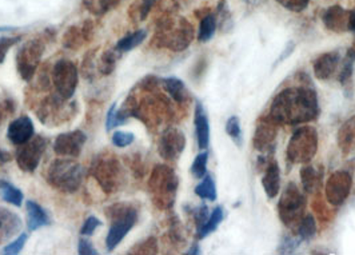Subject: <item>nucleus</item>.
I'll list each match as a JSON object with an SVG mask.
<instances>
[{"mask_svg":"<svg viewBox=\"0 0 355 255\" xmlns=\"http://www.w3.org/2000/svg\"><path fill=\"white\" fill-rule=\"evenodd\" d=\"M303 207H304V198L295 187V184H288L286 191L279 202V216L287 226L294 223L295 220L301 218Z\"/></svg>","mask_w":355,"mask_h":255,"instance_id":"13","label":"nucleus"},{"mask_svg":"<svg viewBox=\"0 0 355 255\" xmlns=\"http://www.w3.org/2000/svg\"><path fill=\"white\" fill-rule=\"evenodd\" d=\"M186 146L184 134L178 128H167L158 143L159 155L166 161H177Z\"/></svg>","mask_w":355,"mask_h":255,"instance_id":"14","label":"nucleus"},{"mask_svg":"<svg viewBox=\"0 0 355 255\" xmlns=\"http://www.w3.org/2000/svg\"><path fill=\"white\" fill-rule=\"evenodd\" d=\"M107 218L110 220V229L106 237V246L108 252H112L137 225L138 210L131 203H114L107 207Z\"/></svg>","mask_w":355,"mask_h":255,"instance_id":"4","label":"nucleus"},{"mask_svg":"<svg viewBox=\"0 0 355 255\" xmlns=\"http://www.w3.org/2000/svg\"><path fill=\"white\" fill-rule=\"evenodd\" d=\"M193 40V27L184 19H167L160 21L155 34L159 47L173 51L184 50Z\"/></svg>","mask_w":355,"mask_h":255,"instance_id":"7","label":"nucleus"},{"mask_svg":"<svg viewBox=\"0 0 355 255\" xmlns=\"http://www.w3.org/2000/svg\"><path fill=\"white\" fill-rule=\"evenodd\" d=\"M318 115L317 94L310 89H287L281 92L272 106L271 116L282 123H301Z\"/></svg>","mask_w":355,"mask_h":255,"instance_id":"1","label":"nucleus"},{"mask_svg":"<svg viewBox=\"0 0 355 255\" xmlns=\"http://www.w3.org/2000/svg\"><path fill=\"white\" fill-rule=\"evenodd\" d=\"M194 219H196V231L207 222V219H209V209H207V206H205V204H202V206H199V207H196L194 209Z\"/></svg>","mask_w":355,"mask_h":255,"instance_id":"41","label":"nucleus"},{"mask_svg":"<svg viewBox=\"0 0 355 255\" xmlns=\"http://www.w3.org/2000/svg\"><path fill=\"white\" fill-rule=\"evenodd\" d=\"M157 253V239L148 238L142 243L137 245L132 250L128 252V254H155Z\"/></svg>","mask_w":355,"mask_h":255,"instance_id":"36","label":"nucleus"},{"mask_svg":"<svg viewBox=\"0 0 355 255\" xmlns=\"http://www.w3.org/2000/svg\"><path fill=\"white\" fill-rule=\"evenodd\" d=\"M160 83H162V87L166 90V92L177 102V103H184L187 99H189V92L187 89L184 86V83L174 78V76H170V78H164V79H160Z\"/></svg>","mask_w":355,"mask_h":255,"instance_id":"23","label":"nucleus"},{"mask_svg":"<svg viewBox=\"0 0 355 255\" xmlns=\"http://www.w3.org/2000/svg\"><path fill=\"white\" fill-rule=\"evenodd\" d=\"M157 0H141L139 3H137L131 10H130V17L137 20V21H142L147 18L148 12L151 11L153 6L155 4Z\"/></svg>","mask_w":355,"mask_h":255,"instance_id":"31","label":"nucleus"},{"mask_svg":"<svg viewBox=\"0 0 355 255\" xmlns=\"http://www.w3.org/2000/svg\"><path fill=\"white\" fill-rule=\"evenodd\" d=\"M34 135H35L34 122L27 115H21L20 118L12 121L7 130V139L15 146L26 143Z\"/></svg>","mask_w":355,"mask_h":255,"instance_id":"17","label":"nucleus"},{"mask_svg":"<svg viewBox=\"0 0 355 255\" xmlns=\"http://www.w3.org/2000/svg\"><path fill=\"white\" fill-rule=\"evenodd\" d=\"M196 141H198V147L200 150H206L210 145V123L207 114L203 109L200 102H196Z\"/></svg>","mask_w":355,"mask_h":255,"instance_id":"18","label":"nucleus"},{"mask_svg":"<svg viewBox=\"0 0 355 255\" xmlns=\"http://www.w3.org/2000/svg\"><path fill=\"white\" fill-rule=\"evenodd\" d=\"M301 178L303 179V184H304V188L307 190V191H311V190H314V187H315V184H318V175H317V173H315V170H314V167H307V168H304L302 173H301Z\"/></svg>","mask_w":355,"mask_h":255,"instance_id":"38","label":"nucleus"},{"mask_svg":"<svg viewBox=\"0 0 355 255\" xmlns=\"http://www.w3.org/2000/svg\"><path fill=\"white\" fill-rule=\"evenodd\" d=\"M11 159H12V155L8 151H4L0 148V164H8L11 162Z\"/></svg>","mask_w":355,"mask_h":255,"instance_id":"45","label":"nucleus"},{"mask_svg":"<svg viewBox=\"0 0 355 255\" xmlns=\"http://www.w3.org/2000/svg\"><path fill=\"white\" fill-rule=\"evenodd\" d=\"M4 118H7V116H6V114L0 109V125H1V122H3V119H4Z\"/></svg>","mask_w":355,"mask_h":255,"instance_id":"49","label":"nucleus"},{"mask_svg":"<svg viewBox=\"0 0 355 255\" xmlns=\"http://www.w3.org/2000/svg\"><path fill=\"white\" fill-rule=\"evenodd\" d=\"M21 219L14 211L0 207V240L18 236L21 230Z\"/></svg>","mask_w":355,"mask_h":255,"instance_id":"19","label":"nucleus"},{"mask_svg":"<svg viewBox=\"0 0 355 255\" xmlns=\"http://www.w3.org/2000/svg\"><path fill=\"white\" fill-rule=\"evenodd\" d=\"M86 177V170L73 158L55 159L44 173L47 183L60 193L72 194L76 193Z\"/></svg>","mask_w":355,"mask_h":255,"instance_id":"3","label":"nucleus"},{"mask_svg":"<svg viewBox=\"0 0 355 255\" xmlns=\"http://www.w3.org/2000/svg\"><path fill=\"white\" fill-rule=\"evenodd\" d=\"M279 4H282L287 10L294 12H301L309 4V0H277Z\"/></svg>","mask_w":355,"mask_h":255,"instance_id":"42","label":"nucleus"},{"mask_svg":"<svg viewBox=\"0 0 355 255\" xmlns=\"http://www.w3.org/2000/svg\"><path fill=\"white\" fill-rule=\"evenodd\" d=\"M121 1L122 0H83V6L91 14L102 17L118 7Z\"/></svg>","mask_w":355,"mask_h":255,"instance_id":"26","label":"nucleus"},{"mask_svg":"<svg viewBox=\"0 0 355 255\" xmlns=\"http://www.w3.org/2000/svg\"><path fill=\"white\" fill-rule=\"evenodd\" d=\"M116 107H118V105H116V102L115 103H112L111 105V107L108 109V112H107L106 115V130L107 131H111L112 128H118V125H116Z\"/></svg>","mask_w":355,"mask_h":255,"instance_id":"44","label":"nucleus"},{"mask_svg":"<svg viewBox=\"0 0 355 255\" xmlns=\"http://www.w3.org/2000/svg\"><path fill=\"white\" fill-rule=\"evenodd\" d=\"M340 56L338 53H327L322 55L314 63V73L320 80H326L333 76L339 64Z\"/></svg>","mask_w":355,"mask_h":255,"instance_id":"21","label":"nucleus"},{"mask_svg":"<svg viewBox=\"0 0 355 255\" xmlns=\"http://www.w3.org/2000/svg\"><path fill=\"white\" fill-rule=\"evenodd\" d=\"M347 30L355 33V11L349 12V23H347Z\"/></svg>","mask_w":355,"mask_h":255,"instance_id":"46","label":"nucleus"},{"mask_svg":"<svg viewBox=\"0 0 355 255\" xmlns=\"http://www.w3.org/2000/svg\"><path fill=\"white\" fill-rule=\"evenodd\" d=\"M148 188L154 204L159 209H168L175 201L178 177L170 167L159 164L153 170Z\"/></svg>","mask_w":355,"mask_h":255,"instance_id":"6","label":"nucleus"},{"mask_svg":"<svg viewBox=\"0 0 355 255\" xmlns=\"http://www.w3.org/2000/svg\"><path fill=\"white\" fill-rule=\"evenodd\" d=\"M51 82L56 94L64 99H71L79 83L78 67L69 59L58 60L51 69Z\"/></svg>","mask_w":355,"mask_h":255,"instance_id":"9","label":"nucleus"},{"mask_svg":"<svg viewBox=\"0 0 355 255\" xmlns=\"http://www.w3.org/2000/svg\"><path fill=\"white\" fill-rule=\"evenodd\" d=\"M28 239V236L26 233H21L15 240L10 242L4 249H3V254L6 255H17L21 252V249L24 247L26 242Z\"/></svg>","mask_w":355,"mask_h":255,"instance_id":"37","label":"nucleus"},{"mask_svg":"<svg viewBox=\"0 0 355 255\" xmlns=\"http://www.w3.org/2000/svg\"><path fill=\"white\" fill-rule=\"evenodd\" d=\"M216 19L214 15H206L205 18L200 20V26H199V33H198V40L199 42H209L215 34L216 30Z\"/></svg>","mask_w":355,"mask_h":255,"instance_id":"30","label":"nucleus"},{"mask_svg":"<svg viewBox=\"0 0 355 255\" xmlns=\"http://www.w3.org/2000/svg\"><path fill=\"white\" fill-rule=\"evenodd\" d=\"M87 141V135L82 130L63 132L53 142V152L62 158H78Z\"/></svg>","mask_w":355,"mask_h":255,"instance_id":"12","label":"nucleus"},{"mask_svg":"<svg viewBox=\"0 0 355 255\" xmlns=\"http://www.w3.org/2000/svg\"><path fill=\"white\" fill-rule=\"evenodd\" d=\"M207 159L209 154L207 152H200L191 166V174L196 177V179H202L207 174Z\"/></svg>","mask_w":355,"mask_h":255,"instance_id":"33","label":"nucleus"},{"mask_svg":"<svg viewBox=\"0 0 355 255\" xmlns=\"http://www.w3.org/2000/svg\"><path fill=\"white\" fill-rule=\"evenodd\" d=\"M36 116L46 126H62L73 119L78 114V105L71 99H64L53 92L37 102L35 106Z\"/></svg>","mask_w":355,"mask_h":255,"instance_id":"5","label":"nucleus"},{"mask_svg":"<svg viewBox=\"0 0 355 255\" xmlns=\"http://www.w3.org/2000/svg\"><path fill=\"white\" fill-rule=\"evenodd\" d=\"M350 188H352V177L345 171H339L329 179L326 194L329 201L333 204H342L349 197Z\"/></svg>","mask_w":355,"mask_h":255,"instance_id":"15","label":"nucleus"},{"mask_svg":"<svg viewBox=\"0 0 355 255\" xmlns=\"http://www.w3.org/2000/svg\"><path fill=\"white\" fill-rule=\"evenodd\" d=\"M225 218V213H223V209L222 207H216L214 209L213 213L210 214V217L207 219V222L198 230V237L206 238L207 236H210L211 233H214L216 230V227L219 226V223Z\"/></svg>","mask_w":355,"mask_h":255,"instance_id":"28","label":"nucleus"},{"mask_svg":"<svg viewBox=\"0 0 355 255\" xmlns=\"http://www.w3.org/2000/svg\"><path fill=\"white\" fill-rule=\"evenodd\" d=\"M200 252H199V247H198V245H194L189 252H187V254H199Z\"/></svg>","mask_w":355,"mask_h":255,"instance_id":"47","label":"nucleus"},{"mask_svg":"<svg viewBox=\"0 0 355 255\" xmlns=\"http://www.w3.org/2000/svg\"><path fill=\"white\" fill-rule=\"evenodd\" d=\"M94 37V24L86 20L79 26H71L63 35V46L67 50H79Z\"/></svg>","mask_w":355,"mask_h":255,"instance_id":"16","label":"nucleus"},{"mask_svg":"<svg viewBox=\"0 0 355 255\" xmlns=\"http://www.w3.org/2000/svg\"><path fill=\"white\" fill-rule=\"evenodd\" d=\"M323 21H324L326 27L333 31H343L345 28H347L349 12H346L343 8H340L338 6L331 7L324 12Z\"/></svg>","mask_w":355,"mask_h":255,"instance_id":"22","label":"nucleus"},{"mask_svg":"<svg viewBox=\"0 0 355 255\" xmlns=\"http://www.w3.org/2000/svg\"><path fill=\"white\" fill-rule=\"evenodd\" d=\"M226 132L230 135L231 139L236 143V145H242L243 141V135H242V128H241V123L239 119L236 116H231L230 119L227 121L226 125Z\"/></svg>","mask_w":355,"mask_h":255,"instance_id":"34","label":"nucleus"},{"mask_svg":"<svg viewBox=\"0 0 355 255\" xmlns=\"http://www.w3.org/2000/svg\"><path fill=\"white\" fill-rule=\"evenodd\" d=\"M262 184L266 190L267 197L274 198L279 193L281 187V175H279V168L277 164H270L266 170V174L262 178Z\"/></svg>","mask_w":355,"mask_h":255,"instance_id":"24","label":"nucleus"},{"mask_svg":"<svg viewBox=\"0 0 355 255\" xmlns=\"http://www.w3.org/2000/svg\"><path fill=\"white\" fill-rule=\"evenodd\" d=\"M89 173L106 194H115L125 186L127 174L121 161L108 150L99 152L91 162Z\"/></svg>","mask_w":355,"mask_h":255,"instance_id":"2","label":"nucleus"},{"mask_svg":"<svg viewBox=\"0 0 355 255\" xmlns=\"http://www.w3.org/2000/svg\"><path fill=\"white\" fill-rule=\"evenodd\" d=\"M49 141L42 135H34L30 141L18 146L17 164L24 173H34L42 161V157L47 148Z\"/></svg>","mask_w":355,"mask_h":255,"instance_id":"10","label":"nucleus"},{"mask_svg":"<svg viewBox=\"0 0 355 255\" xmlns=\"http://www.w3.org/2000/svg\"><path fill=\"white\" fill-rule=\"evenodd\" d=\"M317 152V134L313 128L297 131L288 145V157L294 162H309Z\"/></svg>","mask_w":355,"mask_h":255,"instance_id":"11","label":"nucleus"},{"mask_svg":"<svg viewBox=\"0 0 355 255\" xmlns=\"http://www.w3.org/2000/svg\"><path fill=\"white\" fill-rule=\"evenodd\" d=\"M51 40L49 33H43L40 37H34L19 49L17 54V67L20 78L26 82H31L39 64L42 62L43 54L46 51L47 43Z\"/></svg>","mask_w":355,"mask_h":255,"instance_id":"8","label":"nucleus"},{"mask_svg":"<svg viewBox=\"0 0 355 255\" xmlns=\"http://www.w3.org/2000/svg\"><path fill=\"white\" fill-rule=\"evenodd\" d=\"M102 225L103 223H102L101 219H98L96 217H89V218L85 220V223H83V226L80 229V236H83V237L92 236L95 233V230L99 229Z\"/></svg>","mask_w":355,"mask_h":255,"instance_id":"39","label":"nucleus"},{"mask_svg":"<svg viewBox=\"0 0 355 255\" xmlns=\"http://www.w3.org/2000/svg\"><path fill=\"white\" fill-rule=\"evenodd\" d=\"M21 40V37H0V64L4 62L7 51Z\"/></svg>","mask_w":355,"mask_h":255,"instance_id":"40","label":"nucleus"},{"mask_svg":"<svg viewBox=\"0 0 355 255\" xmlns=\"http://www.w3.org/2000/svg\"><path fill=\"white\" fill-rule=\"evenodd\" d=\"M317 233V225H315V219L313 218V216H306L301 220V226H300V238L301 240H309L315 236Z\"/></svg>","mask_w":355,"mask_h":255,"instance_id":"32","label":"nucleus"},{"mask_svg":"<svg viewBox=\"0 0 355 255\" xmlns=\"http://www.w3.org/2000/svg\"><path fill=\"white\" fill-rule=\"evenodd\" d=\"M196 194L199 198L206 201L214 202L216 200V187L211 175L206 174L203 177L202 182L196 187Z\"/></svg>","mask_w":355,"mask_h":255,"instance_id":"29","label":"nucleus"},{"mask_svg":"<svg viewBox=\"0 0 355 255\" xmlns=\"http://www.w3.org/2000/svg\"><path fill=\"white\" fill-rule=\"evenodd\" d=\"M347 55H350V56H352V58H354V59H355V43H354V47H353V49H350V50H349V53H347Z\"/></svg>","mask_w":355,"mask_h":255,"instance_id":"48","label":"nucleus"},{"mask_svg":"<svg viewBox=\"0 0 355 255\" xmlns=\"http://www.w3.org/2000/svg\"><path fill=\"white\" fill-rule=\"evenodd\" d=\"M26 211H27V227L30 231H36L51 223V219L49 217L47 211L36 202H26Z\"/></svg>","mask_w":355,"mask_h":255,"instance_id":"20","label":"nucleus"},{"mask_svg":"<svg viewBox=\"0 0 355 255\" xmlns=\"http://www.w3.org/2000/svg\"><path fill=\"white\" fill-rule=\"evenodd\" d=\"M78 253L80 255H96L98 250L94 247L91 240L87 238L82 237L78 243Z\"/></svg>","mask_w":355,"mask_h":255,"instance_id":"43","label":"nucleus"},{"mask_svg":"<svg viewBox=\"0 0 355 255\" xmlns=\"http://www.w3.org/2000/svg\"><path fill=\"white\" fill-rule=\"evenodd\" d=\"M0 197L3 201L14 204L17 207H20L23 202L21 190H19L18 187L7 181H0Z\"/></svg>","mask_w":355,"mask_h":255,"instance_id":"27","label":"nucleus"},{"mask_svg":"<svg viewBox=\"0 0 355 255\" xmlns=\"http://www.w3.org/2000/svg\"><path fill=\"white\" fill-rule=\"evenodd\" d=\"M147 37V31L146 30H138L135 33H131L128 35H125V37H122L118 43H116V50L123 54V53H128L131 50H134L135 47L141 46L143 42L146 40Z\"/></svg>","mask_w":355,"mask_h":255,"instance_id":"25","label":"nucleus"},{"mask_svg":"<svg viewBox=\"0 0 355 255\" xmlns=\"http://www.w3.org/2000/svg\"><path fill=\"white\" fill-rule=\"evenodd\" d=\"M135 141V135L132 132L125 131H115L112 135V145L118 148H125L131 146Z\"/></svg>","mask_w":355,"mask_h":255,"instance_id":"35","label":"nucleus"}]
</instances>
